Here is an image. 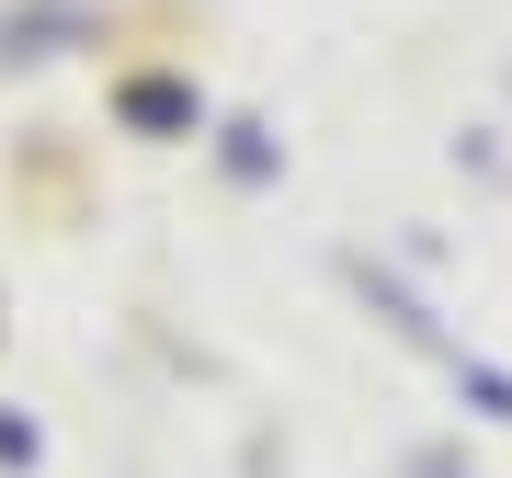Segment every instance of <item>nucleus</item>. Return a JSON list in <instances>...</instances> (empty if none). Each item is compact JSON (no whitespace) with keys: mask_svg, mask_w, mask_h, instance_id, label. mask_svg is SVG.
I'll return each mask as SVG.
<instances>
[{"mask_svg":"<svg viewBox=\"0 0 512 478\" xmlns=\"http://www.w3.org/2000/svg\"><path fill=\"white\" fill-rule=\"evenodd\" d=\"M126 114H137V126H183V92H171V80H126Z\"/></svg>","mask_w":512,"mask_h":478,"instance_id":"1","label":"nucleus"}]
</instances>
